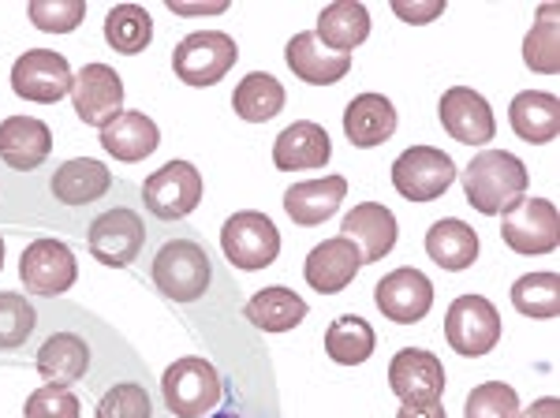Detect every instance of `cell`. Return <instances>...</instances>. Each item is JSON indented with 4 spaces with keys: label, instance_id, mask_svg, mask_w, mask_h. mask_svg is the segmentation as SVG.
<instances>
[{
    "label": "cell",
    "instance_id": "cell-1",
    "mask_svg": "<svg viewBox=\"0 0 560 418\" xmlns=\"http://www.w3.org/2000/svg\"><path fill=\"white\" fill-rule=\"evenodd\" d=\"M150 285L158 288L168 303H198L213 288V254L202 243V235L184 229L168 232L158 243L150 258Z\"/></svg>",
    "mask_w": 560,
    "mask_h": 418
},
{
    "label": "cell",
    "instance_id": "cell-2",
    "mask_svg": "<svg viewBox=\"0 0 560 418\" xmlns=\"http://www.w3.org/2000/svg\"><path fill=\"white\" fill-rule=\"evenodd\" d=\"M102 359V344L94 340L86 329L79 325H52L45 329L42 340H34L31 348V367L45 385H65V388H75V385H90L102 393L105 381L97 374L94 362Z\"/></svg>",
    "mask_w": 560,
    "mask_h": 418
},
{
    "label": "cell",
    "instance_id": "cell-3",
    "mask_svg": "<svg viewBox=\"0 0 560 418\" xmlns=\"http://www.w3.org/2000/svg\"><path fill=\"white\" fill-rule=\"evenodd\" d=\"M464 195L471 209L486 217H501L509 213L520 198H527V187H530V172L527 165L509 150H486V153H475L464 169Z\"/></svg>",
    "mask_w": 560,
    "mask_h": 418
},
{
    "label": "cell",
    "instance_id": "cell-4",
    "mask_svg": "<svg viewBox=\"0 0 560 418\" xmlns=\"http://www.w3.org/2000/svg\"><path fill=\"white\" fill-rule=\"evenodd\" d=\"M147 247V217L131 202H108L86 224V251L105 269H131Z\"/></svg>",
    "mask_w": 560,
    "mask_h": 418
},
{
    "label": "cell",
    "instance_id": "cell-5",
    "mask_svg": "<svg viewBox=\"0 0 560 418\" xmlns=\"http://www.w3.org/2000/svg\"><path fill=\"white\" fill-rule=\"evenodd\" d=\"M224 378L210 359L184 356L161 374V404L173 418H206L221 407Z\"/></svg>",
    "mask_w": 560,
    "mask_h": 418
},
{
    "label": "cell",
    "instance_id": "cell-6",
    "mask_svg": "<svg viewBox=\"0 0 560 418\" xmlns=\"http://www.w3.org/2000/svg\"><path fill=\"white\" fill-rule=\"evenodd\" d=\"M202 172L191 161H168L158 172H150L139 187V198L147 213L161 224H184L202 202Z\"/></svg>",
    "mask_w": 560,
    "mask_h": 418
},
{
    "label": "cell",
    "instance_id": "cell-7",
    "mask_svg": "<svg viewBox=\"0 0 560 418\" xmlns=\"http://www.w3.org/2000/svg\"><path fill=\"white\" fill-rule=\"evenodd\" d=\"M221 251L232 269L258 272L269 269L280 254V232L261 209H240L224 221L221 229Z\"/></svg>",
    "mask_w": 560,
    "mask_h": 418
},
{
    "label": "cell",
    "instance_id": "cell-8",
    "mask_svg": "<svg viewBox=\"0 0 560 418\" xmlns=\"http://www.w3.org/2000/svg\"><path fill=\"white\" fill-rule=\"evenodd\" d=\"M240 60V45L224 31H195L173 49V71L187 86H217Z\"/></svg>",
    "mask_w": 560,
    "mask_h": 418
},
{
    "label": "cell",
    "instance_id": "cell-9",
    "mask_svg": "<svg viewBox=\"0 0 560 418\" xmlns=\"http://www.w3.org/2000/svg\"><path fill=\"white\" fill-rule=\"evenodd\" d=\"M445 340L464 359L490 356L501 344V314H497V306L486 295H459L456 303H448Z\"/></svg>",
    "mask_w": 560,
    "mask_h": 418
},
{
    "label": "cell",
    "instance_id": "cell-10",
    "mask_svg": "<svg viewBox=\"0 0 560 418\" xmlns=\"http://www.w3.org/2000/svg\"><path fill=\"white\" fill-rule=\"evenodd\" d=\"M456 184V161L438 147H408L393 161V187L408 202H438Z\"/></svg>",
    "mask_w": 560,
    "mask_h": 418
},
{
    "label": "cell",
    "instance_id": "cell-11",
    "mask_svg": "<svg viewBox=\"0 0 560 418\" xmlns=\"http://www.w3.org/2000/svg\"><path fill=\"white\" fill-rule=\"evenodd\" d=\"M20 280L31 295L38 299H60L71 292V285L79 280V262L75 251L65 240H34L26 243V251L20 254Z\"/></svg>",
    "mask_w": 560,
    "mask_h": 418
},
{
    "label": "cell",
    "instance_id": "cell-12",
    "mask_svg": "<svg viewBox=\"0 0 560 418\" xmlns=\"http://www.w3.org/2000/svg\"><path fill=\"white\" fill-rule=\"evenodd\" d=\"M71 83H75L71 63L57 49H26L12 63V90L23 102L60 105L65 97H71Z\"/></svg>",
    "mask_w": 560,
    "mask_h": 418
},
{
    "label": "cell",
    "instance_id": "cell-13",
    "mask_svg": "<svg viewBox=\"0 0 560 418\" xmlns=\"http://www.w3.org/2000/svg\"><path fill=\"white\" fill-rule=\"evenodd\" d=\"M501 240L509 251L538 258L553 254L560 243V213L549 198H520L509 213H501Z\"/></svg>",
    "mask_w": 560,
    "mask_h": 418
},
{
    "label": "cell",
    "instance_id": "cell-14",
    "mask_svg": "<svg viewBox=\"0 0 560 418\" xmlns=\"http://www.w3.org/2000/svg\"><path fill=\"white\" fill-rule=\"evenodd\" d=\"M71 105H75L79 120L90 124V127H102L108 120L124 113V79L113 63H97L90 60L83 63V71L75 76L71 83Z\"/></svg>",
    "mask_w": 560,
    "mask_h": 418
},
{
    "label": "cell",
    "instance_id": "cell-15",
    "mask_svg": "<svg viewBox=\"0 0 560 418\" xmlns=\"http://www.w3.org/2000/svg\"><path fill=\"white\" fill-rule=\"evenodd\" d=\"M374 306L393 325L422 322L433 306V280L415 266H400V269L385 272L374 288Z\"/></svg>",
    "mask_w": 560,
    "mask_h": 418
},
{
    "label": "cell",
    "instance_id": "cell-16",
    "mask_svg": "<svg viewBox=\"0 0 560 418\" xmlns=\"http://www.w3.org/2000/svg\"><path fill=\"white\" fill-rule=\"evenodd\" d=\"M448 374L445 362L433 351L422 348H400L388 362V388L400 404H433L445 396Z\"/></svg>",
    "mask_w": 560,
    "mask_h": 418
},
{
    "label": "cell",
    "instance_id": "cell-17",
    "mask_svg": "<svg viewBox=\"0 0 560 418\" xmlns=\"http://www.w3.org/2000/svg\"><path fill=\"white\" fill-rule=\"evenodd\" d=\"M438 116H441V127H445L456 142H464V147H486L497 135L490 102L471 86H448L438 102Z\"/></svg>",
    "mask_w": 560,
    "mask_h": 418
},
{
    "label": "cell",
    "instance_id": "cell-18",
    "mask_svg": "<svg viewBox=\"0 0 560 418\" xmlns=\"http://www.w3.org/2000/svg\"><path fill=\"white\" fill-rule=\"evenodd\" d=\"M113 190H116L113 169L102 165V161H94V158L60 161V165L49 172V195L68 209L97 206L102 198L113 195Z\"/></svg>",
    "mask_w": 560,
    "mask_h": 418
},
{
    "label": "cell",
    "instance_id": "cell-19",
    "mask_svg": "<svg viewBox=\"0 0 560 418\" xmlns=\"http://www.w3.org/2000/svg\"><path fill=\"white\" fill-rule=\"evenodd\" d=\"M359 269H363V258H359L355 243H348L345 235H332V240L314 243L303 258V280L318 295L345 292L351 280L359 277Z\"/></svg>",
    "mask_w": 560,
    "mask_h": 418
},
{
    "label": "cell",
    "instance_id": "cell-20",
    "mask_svg": "<svg viewBox=\"0 0 560 418\" xmlns=\"http://www.w3.org/2000/svg\"><path fill=\"white\" fill-rule=\"evenodd\" d=\"M340 235L355 243L363 266H370V262H382L385 254H393L396 240H400V224H396V213L388 206L359 202L351 213L340 217Z\"/></svg>",
    "mask_w": 560,
    "mask_h": 418
},
{
    "label": "cell",
    "instance_id": "cell-21",
    "mask_svg": "<svg viewBox=\"0 0 560 418\" xmlns=\"http://www.w3.org/2000/svg\"><path fill=\"white\" fill-rule=\"evenodd\" d=\"M284 63H288V71H292V76L306 86H332L351 71V57L325 49L314 31H300V34L288 38Z\"/></svg>",
    "mask_w": 560,
    "mask_h": 418
},
{
    "label": "cell",
    "instance_id": "cell-22",
    "mask_svg": "<svg viewBox=\"0 0 560 418\" xmlns=\"http://www.w3.org/2000/svg\"><path fill=\"white\" fill-rule=\"evenodd\" d=\"M52 153V131L38 116L0 120V161L12 172H38Z\"/></svg>",
    "mask_w": 560,
    "mask_h": 418
},
{
    "label": "cell",
    "instance_id": "cell-23",
    "mask_svg": "<svg viewBox=\"0 0 560 418\" xmlns=\"http://www.w3.org/2000/svg\"><path fill=\"white\" fill-rule=\"evenodd\" d=\"M345 198H348L345 176L303 179V184H292L284 190V213L292 217V224H300V229H318L329 217H337Z\"/></svg>",
    "mask_w": 560,
    "mask_h": 418
},
{
    "label": "cell",
    "instance_id": "cell-24",
    "mask_svg": "<svg viewBox=\"0 0 560 418\" xmlns=\"http://www.w3.org/2000/svg\"><path fill=\"white\" fill-rule=\"evenodd\" d=\"M332 158V139L322 124L314 120H295L277 135L273 142V165L280 172H306L322 169Z\"/></svg>",
    "mask_w": 560,
    "mask_h": 418
},
{
    "label": "cell",
    "instance_id": "cell-25",
    "mask_svg": "<svg viewBox=\"0 0 560 418\" xmlns=\"http://www.w3.org/2000/svg\"><path fill=\"white\" fill-rule=\"evenodd\" d=\"M345 135L355 150L385 147L396 135V105L385 94H355L345 108Z\"/></svg>",
    "mask_w": 560,
    "mask_h": 418
},
{
    "label": "cell",
    "instance_id": "cell-26",
    "mask_svg": "<svg viewBox=\"0 0 560 418\" xmlns=\"http://www.w3.org/2000/svg\"><path fill=\"white\" fill-rule=\"evenodd\" d=\"M97 139H102V150L108 158L124 161V165H139V161H147L161 147V127L147 113H135L131 108V113H120L116 120H108L97 131Z\"/></svg>",
    "mask_w": 560,
    "mask_h": 418
},
{
    "label": "cell",
    "instance_id": "cell-27",
    "mask_svg": "<svg viewBox=\"0 0 560 418\" xmlns=\"http://www.w3.org/2000/svg\"><path fill=\"white\" fill-rule=\"evenodd\" d=\"M509 124L530 147L553 142L560 135V102L549 90H520L509 105Z\"/></svg>",
    "mask_w": 560,
    "mask_h": 418
},
{
    "label": "cell",
    "instance_id": "cell-28",
    "mask_svg": "<svg viewBox=\"0 0 560 418\" xmlns=\"http://www.w3.org/2000/svg\"><path fill=\"white\" fill-rule=\"evenodd\" d=\"M427 254L433 266L448 269V272H467L478 262V251H482V240L467 221H456V217H445V221H433L427 232Z\"/></svg>",
    "mask_w": 560,
    "mask_h": 418
},
{
    "label": "cell",
    "instance_id": "cell-29",
    "mask_svg": "<svg viewBox=\"0 0 560 418\" xmlns=\"http://www.w3.org/2000/svg\"><path fill=\"white\" fill-rule=\"evenodd\" d=\"M306 314H311L306 299L284 285L261 288V292H255L243 303V317H247L258 333H292Z\"/></svg>",
    "mask_w": 560,
    "mask_h": 418
},
{
    "label": "cell",
    "instance_id": "cell-30",
    "mask_svg": "<svg viewBox=\"0 0 560 418\" xmlns=\"http://www.w3.org/2000/svg\"><path fill=\"white\" fill-rule=\"evenodd\" d=\"M314 34H318V42L325 45V49L351 57V49H359V45L370 38V8L355 4V0L322 8Z\"/></svg>",
    "mask_w": 560,
    "mask_h": 418
},
{
    "label": "cell",
    "instance_id": "cell-31",
    "mask_svg": "<svg viewBox=\"0 0 560 418\" xmlns=\"http://www.w3.org/2000/svg\"><path fill=\"white\" fill-rule=\"evenodd\" d=\"M38 306L23 292H0V359L15 362L34 348L38 336Z\"/></svg>",
    "mask_w": 560,
    "mask_h": 418
},
{
    "label": "cell",
    "instance_id": "cell-32",
    "mask_svg": "<svg viewBox=\"0 0 560 418\" xmlns=\"http://www.w3.org/2000/svg\"><path fill=\"white\" fill-rule=\"evenodd\" d=\"M377 348V333L366 317L359 314H340L325 329V356L337 367H363Z\"/></svg>",
    "mask_w": 560,
    "mask_h": 418
},
{
    "label": "cell",
    "instance_id": "cell-33",
    "mask_svg": "<svg viewBox=\"0 0 560 418\" xmlns=\"http://www.w3.org/2000/svg\"><path fill=\"white\" fill-rule=\"evenodd\" d=\"M288 94L280 86L277 76L269 71H250V76L240 79V86L232 90V108L243 124H269L273 116L284 108Z\"/></svg>",
    "mask_w": 560,
    "mask_h": 418
},
{
    "label": "cell",
    "instance_id": "cell-34",
    "mask_svg": "<svg viewBox=\"0 0 560 418\" xmlns=\"http://www.w3.org/2000/svg\"><path fill=\"white\" fill-rule=\"evenodd\" d=\"M105 42L120 57H139L153 42V20L147 4H113L105 15Z\"/></svg>",
    "mask_w": 560,
    "mask_h": 418
},
{
    "label": "cell",
    "instance_id": "cell-35",
    "mask_svg": "<svg viewBox=\"0 0 560 418\" xmlns=\"http://www.w3.org/2000/svg\"><path fill=\"white\" fill-rule=\"evenodd\" d=\"M560 4H541L535 15V26L523 38V63L530 71H541V76H557L560 71Z\"/></svg>",
    "mask_w": 560,
    "mask_h": 418
},
{
    "label": "cell",
    "instance_id": "cell-36",
    "mask_svg": "<svg viewBox=\"0 0 560 418\" xmlns=\"http://www.w3.org/2000/svg\"><path fill=\"white\" fill-rule=\"evenodd\" d=\"M94 418H158V404L147 381L139 378H116L102 388L94 404Z\"/></svg>",
    "mask_w": 560,
    "mask_h": 418
},
{
    "label": "cell",
    "instance_id": "cell-37",
    "mask_svg": "<svg viewBox=\"0 0 560 418\" xmlns=\"http://www.w3.org/2000/svg\"><path fill=\"white\" fill-rule=\"evenodd\" d=\"M512 306L523 317H538V322H549V317L560 314V277L553 269L541 272H523V277L512 285Z\"/></svg>",
    "mask_w": 560,
    "mask_h": 418
},
{
    "label": "cell",
    "instance_id": "cell-38",
    "mask_svg": "<svg viewBox=\"0 0 560 418\" xmlns=\"http://www.w3.org/2000/svg\"><path fill=\"white\" fill-rule=\"evenodd\" d=\"M520 393L509 381H482L464 404V418H520Z\"/></svg>",
    "mask_w": 560,
    "mask_h": 418
},
{
    "label": "cell",
    "instance_id": "cell-39",
    "mask_svg": "<svg viewBox=\"0 0 560 418\" xmlns=\"http://www.w3.org/2000/svg\"><path fill=\"white\" fill-rule=\"evenodd\" d=\"M26 15L42 34H71L86 20L83 0H34L26 4Z\"/></svg>",
    "mask_w": 560,
    "mask_h": 418
},
{
    "label": "cell",
    "instance_id": "cell-40",
    "mask_svg": "<svg viewBox=\"0 0 560 418\" xmlns=\"http://www.w3.org/2000/svg\"><path fill=\"white\" fill-rule=\"evenodd\" d=\"M23 418H83V399H79L75 388L42 385L26 396Z\"/></svg>",
    "mask_w": 560,
    "mask_h": 418
},
{
    "label": "cell",
    "instance_id": "cell-41",
    "mask_svg": "<svg viewBox=\"0 0 560 418\" xmlns=\"http://www.w3.org/2000/svg\"><path fill=\"white\" fill-rule=\"evenodd\" d=\"M393 15L411 26H427L438 20L441 12H445V0H393Z\"/></svg>",
    "mask_w": 560,
    "mask_h": 418
},
{
    "label": "cell",
    "instance_id": "cell-42",
    "mask_svg": "<svg viewBox=\"0 0 560 418\" xmlns=\"http://www.w3.org/2000/svg\"><path fill=\"white\" fill-rule=\"evenodd\" d=\"M165 4L173 15H224L232 0H210V4L206 0H165Z\"/></svg>",
    "mask_w": 560,
    "mask_h": 418
},
{
    "label": "cell",
    "instance_id": "cell-43",
    "mask_svg": "<svg viewBox=\"0 0 560 418\" xmlns=\"http://www.w3.org/2000/svg\"><path fill=\"white\" fill-rule=\"evenodd\" d=\"M396 418H448V415H445V404L433 399V404H400Z\"/></svg>",
    "mask_w": 560,
    "mask_h": 418
},
{
    "label": "cell",
    "instance_id": "cell-44",
    "mask_svg": "<svg viewBox=\"0 0 560 418\" xmlns=\"http://www.w3.org/2000/svg\"><path fill=\"white\" fill-rule=\"evenodd\" d=\"M520 418H560V399L557 396H538L527 411H520Z\"/></svg>",
    "mask_w": 560,
    "mask_h": 418
},
{
    "label": "cell",
    "instance_id": "cell-45",
    "mask_svg": "<svg viewBox=\"0 0 560 418\" xmlns=\"http://www.w3.org/2000/svg\"><path fill=\"white\" fill-rule=\"evenodd\" d=\"M206 418H247L240 411V407H221V411H213V415H206Z\"/></svg>",
    "mask_w": 560,
    "mask_h": 418
},
{
    "label": "cell",
    "instance_id": "cell-46",
    "mask_svg": "<svg viewBox=\"0 0 560 418\" xmlns=\"http://www.w3.org/2000/svg\"><path fill=\"white\" fill-rule=\"evenodd\" d=\"M0 269H4V235H0Z\"/></svg>",
    "mask_w": 560,
    "mask_h": 418
}]
</instances>
